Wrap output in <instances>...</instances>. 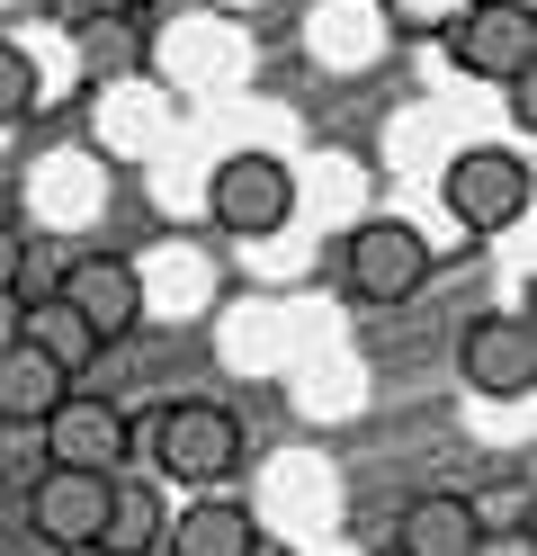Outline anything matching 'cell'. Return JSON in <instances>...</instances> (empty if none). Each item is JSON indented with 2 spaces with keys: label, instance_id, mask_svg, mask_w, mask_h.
Listing matches in <instances>:
<instances>
[{
  "label": "cell",
  "instance_id": "6da1fadb",
  "mask_svg": "<svg viewBox=\"0 0 537 556\" xmlns=\"http://www.w3.org/2000/svg\"><path fill=\"white\" fill-rule=\"evenodd\" d=\"M251 511V530L278 539V547H314V539H332V520H341V476L332 458H314V448H286V458L260 467V503H242Z\"/></svg>",
  "mask_w": 537,
  "mask_h": 556
},
{
  "label": "cell",
  "instance_id": "7a4b0ae2",
  "mask_svg": "<svg viewBox=\"0 0 537 556\" xmlns=\"http://www.w3.org/2000/svg\"><path fill=\"white\" fill-rule=\"evenodd\" d=\"M206 206H215V225L233 242H278L296 225V170L278 153H225L206 170Z\"/></svg>",
  "mask_w": 537,
  "mask_h": 556
},
{
  "label": "cell",
  "instance_id": "3957f363",
  "mask_svg": "<svg viewBox=\"0 0 537 556\" xmlns=\"http://www.w3.org/2000/svg\"><path fill=\"white\" fill-rule=\"evenodd\" d=\"M153 467L197 484V494H215L242 467V422L225 404H170V413H153Z\"/></svg>",
  "mask_w": 537,
  "mask_h": 556
},
{
  "label": "cell",
  "instance_id": "277c9868",
  "mask_svg": "<svg viewBox=\"0 0 537 556\" xmlns=\"http://www.w3.org/2000/svg\"><path fill=\"white\" fill-rule=\"evenodd\" d=\"M439 198H448V216L465 233H501V225H520L528 216V162L520 153H457L439 162Z\"/></svg>",
  "mask_w": 537,
  "mask_h": 556
},
{
  "label": "cell",
  "instance_id": "5b68a950",
  "mask_svg": "<svg viewBox=\"0 0 537 556\" xmlns=\"http://www.w3.org/2000/svg\"><path fill=\"white\" fill-rule=\"evenodd\" d=\"M143 73H162V81H179V90H225V81L242 73V37H233V18H215V10L170 18L162 37H143Z\"/></svg>",
  "mask_w": 537,
  "mask_h": 556
},
{
  "label": "cell",
  "instance_id": "8992f818",
  "mask_svg": "<svg viewBox=\"0 0 537 556\" xmlns=\"http://www.w3.org/2000/svg\"><path fill=\"white\" fill-rule=\"evenodd\" d=\"M421 278H430V242L412 225H394V216H358L349 225V288L368 305H404Z\"/></svg>",
  "mask_w": 537,
  "mask_h": 556
},
{
  "label": "cell",
  "instance_id": "52a82bcc",
  "mask_svg": "<svg viewBox=\"0 0 537 556\" xmlns=\"http://www.w3.org/2000/svg\"><path fill=\"white\" fill-rule=\"evenodd\" d=\"M457 63L484 73V81L537 73V10L528 0H475V10L457 18Z\"/></svg>",
  "mask_w": 537,
  "mask_h": 556
},
{
  "label": "cell",
  "instance_id": "ba28073f",
  "mask_svg": "<svg viewBox=\"0 0 537 556\" xmlns=\"http://www.w3.org/2000/svg\"><path fill=\"white\" fill-rule=\"evenodd\" d=\"M54 305H63V315H81V324H90V341H107V332H135V324H143L135 261H117V252H81V261H63V278H54Z\"/></svg>",
  "mask_w": 537,
  "mask_h": 556
},
{
  "label": "cell",
  "instance_id": "9c48e42d",
  "mask_svg": "<svg viewBox=\"0 0 537 556\" xmlns=\"http://www.w3.org/2000/svg\"><path fill=\"white\" fill-rule=\"evenodd\" d=\"M465 387L475 395H501V404H528L537 387V324L528 315H484L475 332H465Z\"/></svg>",
  "mask_w": 537,
  "mask_h": 556
},
{
  "label": "cell",
  "instance_id": "30bf717a",
  "mask_svg": "<svg viewBox=\"0 0 537 556\" xmlns=\"http://www.w3.org/2000/svg\"><path fill=\"white\" fill-rule=\"evenodd\" d=\"M46 448H54V467H72V476H117L126 467V413L99 404V395H63L46 413Z\"/></svg>",
  "mask_w": 537,
  "mask_h": 556
},
{
  "label": "cell",
  "instance_id": "8fae6325",
  "mask_svg": "<svg viewBox=\"0 0 537 556\" xmlns=\"http://www.w3.org/2000/svg\"><path fill=\"white\" fill-rule=\"evenodd\" d=\"M385 37H394L385 0H314V18H305V54L322 73H368L385 54Z\"/></svg>",
  "mask_w": 537,
  "mask_h": 556
},
{
  "label": "cell",
  "instance_id": "7c38bea8",
  "mask_svg": "<svg viewBox=\"0 0 537 556\" xmlns=\"http://www.w3.org/2000/svg\"><path fill=\"white\" fill-rule=\"evenodd\" d=\"M99 198H107V162L99 153H46L27 170V216L46 233H81L99 216Z\"/></svg>",
  "mask_w": 537,
  "mask_h": 556
},
{
  "label": "cell",
  "instance_id": "4fadbf2b",
  "mask_svg": "<svg viewBox=\"0 0 537 556\" xmlns=\"http://www.w3.org/2000/svg\"><path fill=\"white\" fill-rule=\"evenodd\" d=\"M170 90L153 73H135V81H107L99 90V144L117 153V162H143V153H162L170 144Z\"/></svg>",
  "mask_w": 537,
  "mask_h": 556
},
{
  "label": "cell",
  "instance_id": "5bb4252c",
  "mask_svg": "<svg viewBox=\"0 0 537 556\" xmlns=\"http://www.w3.org/2000/svg\"><path fill=\"white\" fill-rule=\"evenodd\" d=\"M107 484H117V476H72V467H46V476H36V494H27L36 539H54V547H99Z\"/></svg>",
  "mask_w": 537,
  "mask_h": 556
},
{
  "label": "cell",
  "instance_id": "9a60e30c",
  "mask_svg": "<svg viewBox=\"0 0 537 556\" xmlns=\"http://www.w3.org/2000/svg\"><path fill=\"white\" fill-rule=\"evenodd\" d=\"M305 324H314V315H305ZM305 324L286 315V305H233V315L215 324V359L242 368V377H260V368H278V359L305 341Z\"/></svg>",
  "mask_w": 537,
  "mask_h": 556
},
{
  "label": "cell",
  "instance_id": "2e32d148",
  "mask_svg": "<svg viewBox=\"0 0 537 556\" xmlns=\"http://www.w3.org/2000/svg\"><path fill=\"white\" fill-rule=\"evenodd\" d=\"M135 296H143V315H197V305L215 296V269H206V252H189V242H162L153 261L135 269Z\"/></svg>",
  "mask_w": 537,
  "mask_h": 556
},
{
  "label": "cell",
  "instance_id": "e0dca14e",
  "mask_svg": "<svg viewBox=\"0 0 537 556\" xmlns=\"http://www.w3.org/2000/svg\"><path fill=\"white\" fill-rule=\"evenodd\" d=\"M394 539H404V556H484V511L465 494H421Z\"/></svg>",
  "mask_w": 537,
  "mask_h": 556
},
{
  "label": "cell",
  "instance_id": "ac0fdd59",
  "mask_svg": "<svg viewBox=\"0 0 537 556\" xmlns=\"http://www.w3.org/2000/svg\"><path fill=\"white\" fill-rule=\"evenodd\" d=\"M63 395H72V377H63L46 351H27V341H0V422H46Z\"/></svg>",
  "mask_w": 537,
  "mask_h": 556
},
{
  "label": "cell",
  "instance_id": "d6986e66",
  "mask_svg": "<svg viewBox=\"0 0 537 556\" xmlns=\"http://www.w3.org/2000/svg\"><path fill=\"white\" fill-rule=\"evenodd\" d=\"M286 404H296L305 422H349V413H358V359H341V351L296 359V368H286Z\"/></svg>",
  "mask_w": 537,
  "mask_h": 556
},
{
  "label": "cell",
  "instance_id": "ffe728a7",
  "mask_svg": "<svg viewBox=\"0 0 537 556\" xmlns=\"http://www.w3.org/2000/svg\"><path fill=\"white\" fill-rule=\"evenodd\" d=\"M251 539H260V530H251V511L233 494H197L189 511L170 520V556H242Z\"/></svg>",
  "mask_w": 537,
  "mask_h": 556
},
{
  "label": "cell",
  "instance_id": "44dd1931",
  "mask_svg": "<svg viewBox=\"0 0 537 556\" xmlns=\"http://www.w3.org/2000/svg\"><path fill=\"white\" fill-rule=\"evenodd\" d=\"M296 206L322 216V225H358V206H368V170H358L349 153H322V162L296 170Z\"/></svg>",
  "mask_w": 537,
  "mask_h": 556
},
{
  "label": "cell",
  "instance_id": "7402d4cb",
  "mask_svg": "<svg viewBox=\"0 0 537 556\" xmlns=\"http://www.w3.org/2000/svg\"><path fill=\"white\" fill-rule=\"evenodd\" d=\"M153 539H162V494H153V484H107L99 556H143Z\"/></svg>",
  "mask_w": 537,
  "mask_h": 556
},
{
  "label": "cell",
  "instance_id": "603a6c76",
  "mask_svg": "<svg viewBox=\"0 0 537 556\" xmlns=\"http://www.w3.org/2000/svg\"><path fill=\"white\" fill-rule=\"evenodd\" d=\"M72 54H81V73L107 90V81H135L143 73V27L135 18H99V27H81L72 37Z\"/></svg>",
  "mask_w": 537,
  "mask_h": 556
},
{
  "label": "cell",
  "instance_id": "cb8c5ba5",
  "mask_svg": "<svg viewBox=\"0 0 537 556\" xmlns=\"http://www.w3.org/2000/svg\"><path fill=\"white\" fill-rule=\"evenodd\" d=\"M18 341H27V351H46L63 377H72V368H90V351H99V341H90V324H81V315H63L54 296H46V305H27Z\"/></svg>",
  "mask_w": 537,
  "mask_h": 556
},
{
  "label": "cell",
  "instance_id": "d4e9b609",
  "mask_svg": "<svg viewBox=\"0 0 537 556\" xmlns=\"http://www.w3.org/2000/svg\"><path fill=\"white\" fill-rule=\"evenodd\" d=\"M36 99H46V81H36V54L18 37H0V135H10L18 117H36Z\"/></svg>",
  "mask_w": 537,
  "mask_h": 556
},
{
  "label": "cell",
  "instance_id": "484cf974",
  "mask_svg": "<svg viewBox=\"0 0 537 556\" xmlns=\"http://www.w3.org/2000/svg\"><path fill=\"white\" fill-rule=\"evenodd\" d=\"M46 10H54L63 37H81V27H99V18H126V0H46Z\"/></svg>",
  "mask_w": 537,
  "mask_h": 556
},
{
  "label": "cell",
  "instance_id": "4316f807",
  "mask_svg": "<svg viewBox=\"0 0 537 556\" xmlns=\"http://www.w3.org/2000/svg\"><path fill=\"white\" fill-rule=\"evenodd\" d=\"M18 252H27V233H18V225H0V296L18 288Z\"/></svg>",
  "mask_w": 537,
  "mask_h": 556
},
{
  "label": "cell",
  "instance_id": "83f0119b",
  "mask_svg": "<svg viewBox=\"0 0 537 556\" xmlns=\"http://www.w3.org/2000/svg\"><path fill=\"white\" fill-rule=\"evenodd\" d=\"M242 556H296V547H278V539H251V547H242Z\"/></svg>",
  "mask_w": 537,
  "mask_h": 556
},
{
  "label": "cell",
  "instance_id": "f1b7e54d",
  "mask_svg": "<svg viewBox=\"0 0 537 556\" xmlns=\"http://www.w3.org/2000/svg\"><path fill=\"white\" fill-rule=\"evenodd\" d=\"M305 556H358V547H341V539H314V547H305Z\"/></svg>",
  "mask_w": 537,
  "mask_h": 556
},
{
  "label": "cell",
  "instance_id": "f546056e",
  "mask_svg": "<svg viewBox=\"0 0 537 556\" xmlns=\"http://www.w3.org/2000/svg\"><path fill=\"white\" fill-rule=\"evenodd\" d=\"M233 10H260V0H215V18H233Z\"/></svg>",
  "mask_w": 537,
  "mask_h": 556
}]
</instances>
